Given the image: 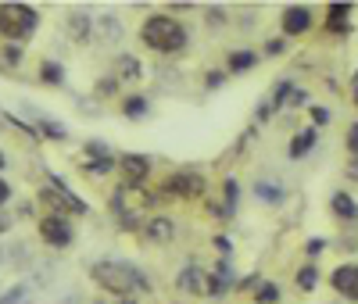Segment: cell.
<instances>
[{"label": "cell", "instance_id": "6da1fadb", "mask_svg": "<svg viewBox=\"0 0 358 304\" xmlns=\"http://www.w3.org/2000/svg\"><path fill=\"white\" fill-rule=\"evenodd\" d=\"M140 40L155 54H179V50H187L190 33H187V25L172 15H147L143 25H140Z\"/></svg>", "mask_w": 358, "mask_h": 304}, {"label": "cell", "instance_id": "7a4b0ae2", "mask_svg": "<svg viewBox=\"0 0 358 304\" xmlns=\"http://www.w3.org/2000/svg\"><path fill=\"white\" fill-rule=\"evenodd\" d=\"M90 276H94L97 287H104L115 297H129L133 290H151V283L140 276V268H133L126 261H97L90 268Z\"/></svg>", "mask_w": 358, "mask_h": 304}, {"label": "cell", "instance_id": "3957f363", "mask_svg": "<svg viewBox=\"0 0 358 304\" xmlns=\"http://www.w3.org/2000/svg\"><path fill=\"white\" fill-rule=\"evenodd\" d=\"M40 25V11L29 4H0V36L4 40H29Z\"/></svg>", "mask_w": 358, "mask_h": 304}, {"label": "cell", "instance_id": "277c9868", "mask_svg": "<svg viewBox=\"0 0 358 304\" xmlns=\"http://www.w3.org/2000/svg\"><path fill=\"white\" fill-rule=\"evenodd\" d=\"M43 201L50 204V211L54 215H86V201L83 197H76L62 179H50V187L43 190Z\"/></svg>", "mask_w": 358, "mask_h": 304}, {"label": "cell", "instance_id": "5b68a950", "mask_svg": "<svg viewBox=\"0 0 358 304\" xmlns=\"http://www.w3.org/2000/svg\"><path fill=\"white\" fill-rule=\"evenodd\" d=\"M40 240L47 243V247H72V240H76V229L65 215H54V211H47V215L40 219Z\"/></svg>", "mask_w": 358, "mask_h": 304}, {"label": "cell", "instance_id": "8992f818", "mask_svg": "<svg viewBox=\"0 0 358 304\" xmlns=\"http://www.w3.org/2000/svg\"><path fill=\"white\" fill-rule=\"evenodd\" d=\"M162 190H165V197H201L204 194V175L194 172V168H179L162 182Z\"/></svg>", "mask_w": 358, "mask_h": 304}, {"label": "cell", "instance_id": "52a82bcc", "mask_svg": "<svg viewBox=\"0 0 358 304\" xmlns=\"http://www.w3.org/2000/svg\"><path fill=\"white\" fill-rule=\"evenodd\" d=\"M118 172L126 179V190H136V187H143V179L151 175V158L147 154H122L118 158Z\"/></svg>", "mask_w": 358, "mask_h": 304}, {"label": "cell", "instance_id": "ba28073f", "mask_svg": "<svg viewBox=\"0 0 358 304\" xmlns=\"http://www.w3.org/2000/svg\"><path fill=\"white\" fill-rule=\"evenodd\" d=\"M312 11L305 8V4H290V8H283V15H280V29H283V36H305L308 29H312Z\"/></svg>", "mask_w": 358, "mask_h": 304}, {"label": "cell", "instance_id": "9c48e42d", "mask_svg": "<svg viewBox=\"0 0 358 304\" xmlns=\"http://www.w3.org/2000/svg\"><path fill=\"white\" fill-rule=\"evenodd\" d=\"M330 287H334L341 297H348V301L358 304V261H351V265H337V268L330 272Z\"/></svg>", "mask_w": 358, "mask_h": 304}, {"label": "cell", "instance_id": "30bf717a", "mask_svg": "<svg viewBox=\"0 0 358 304\" xmlns=\"http://www.w3.org/2000/svg\"><path fill=\"white\" fill-rule=\"evenodd\" d=\"M176 287L183 290V294L201 297V294H208V272H204L201 265H187V268L176 276Z\"/></svg>", "mask_w": 358, "mask_h": 304}, {"label": "cell", "instance_id": "8fae6325", "mask_svg": "<svg viewBox=\"0 0 358 304\" xmlns=\"http://www.w3.org/2000/svg\"><path fill=\"white\" fill-rule=\"evenodd\" d=\"M172 236H176V222L169 219V215H151L143 222V240H151V243H172Z\"/></svg>", "mask_w": 358, "mask_h": 304}, {"label": "cell", "instance_id": "7c38bea8", "mask_svg": "<svg viewBox=\"0 0 358 304\" xmlns=\"http://www.w3.org/2000/svg\"><path fill=\"white\" fill-rule=\"evenodd\" d=\"M229 287H233V268H229V261H219L215 272L208 276V297H222Z\"/></svg>", "mask_w": 358, "mask_h": 304}, {"label": "cell", "instance_id": "4fadbf2b", "mask_svg": "<svg viewBox=\"0 0 358 304\" xmlns=\"http://www.w3.org/2000/svg\"><path fill=\"white\" fill-rule=\"evenodd\" d=\"M330 211H334L341 222H355V219H358V204H355V197H351L348 190H337V194L330 197Z\"/></svg>", "mask_w": 358, "mask_h": 304}, {"label": "cell", "instance_id": "5bb4252c", "mask_svg": "<svg viewBox=\"0 0 358 304\" xmlns=\"http://www.w3.org/2000/svg\"><path fill=\"white\" fill-rule=\"evenodd\" d=\"M255 197H258L262 204H273V208H276V204L287 201V190L280 187L276 179H258V182H255Z\"/></svg>", "mask_w": 358, "mask_h": 304}, {"label": "cell", "instance_id": "9a60e30c", "mask_svg": "<svg viewBox=\"0 0 358 304\" xmlns=\"http://www.w3.org/2000/svg\"><path fill=\"white\" fill-rule=\"evenodd\" d=\"M255 65H258V54H255V50H248V47L229 50V57H226L229 75H241V72H248V68H255Z\"/></svg>", "mask_w": 358, "mask_h": 304}, {"label": "cell", "instance_id": "2e32d148", "mask_svg": "<svg viewBox=\"0 0 358 304\" xmlns=\"http://www.w3.org/2000/svg\"><path fill=\"white\" fill-rule=\"evenodd\" d=\"M315 136H319V133H315V126H312V129H301V133H297V136L290 140V147H287V154H290L294 161H301V158L308 154V150L315 147Z\"/></svg>", "mask_w": 358, "mask_h": 304}, {"label": "cell", "instance_id": "e0dca14e", "mask_svg": "<svg viewBox=\"0 0 358 304\" xmlns=\"http://www.w3.org/2000/svg\"><path fill=\"white\" fill-rule=\"evenodd\" d=\"M348 15H351V4H330L326 8V29L330 33H348Z\"/></svg>", "mask_w": 358, "mask_h": 304}, {"label": "cell", "instance_id": "ac0fdd59", "mask_svg": "<svg viewBox=\"0 0 358 304\" xmlns=\"http://www.w3.org/2000/svg\"><path fill=\"white\" fill-rule=\"evenodd\" d=\"M115 75L126 79V82H136L143 75V68H140V61L133 54H122V57H115Z\"/></svg>", "mask_w": 358, "mask_h": 304}, {"label": "cell", "instance_id": "d6986e66", "mask_svg": "<svg viewBox=\"0 0 358 304\" xmlns=\"http://www.w3.org/2000/svg\"><path fill=\"white\" fill-rule=\"evenodd\" d=\"M122 115H126L129 122H140V118H147V115H151V101H147V97H140V94H133V97H126V104H122Z\"/></svg>", "mask_w": 358, "mask_h": 304}, {"label": "cell", "instance_id": "ffe728a7", "mask_svg": "<svg viewBox=\"0 0 358 304\" xmlns=\"http://www.w3.org/2000/svg\"><path fill=\"white\" fill-rule=\"evenodd\" d=\"M319 280H322V272H319V265H305V268H297V290L301 294H312L315 287H319Z\"/></svg>", "mask_w": 358, "mask_h": 304}, {"label": "cell", "instance_id": "44dd1931", "mask_svg": "<svg viewBox=\"0 0 358 304\" xmlns=\"http://www.w3.org/2000/svg\"><path fill=\"white\" fill-rule=\"evenodd\" d=\"M40 79L47 86H65V65H62V61H43V65H40Z\"/></svg>", "mask_w": 358, "mask_h": 304}, {"label": "cell", "instance_id": "7402d4cb", "mask_svg": "<svg viewBox=\"0 0 358 304\" xmlns=\"http://www.w3.org/2000/svg\"><path fill=\"white\" fill-rule=\"evenodd\" d=\"M115 168H118V158H86L83 161V172H90V175H108Z\"/></svg>", "mask_w": 358, "mask_h": 304}, {"label": "cell", "instance_id": "603a6c76", "mask_svg": "<svg viewBox=\"0 0 358 304\" xmlns=\"http://www.w3.org/2000/svg\"><path fill=\"white\" fill-rule=\"evenodd\" d=\"M36 129H40L47 140H57V143L69 140V129L62 126V122H54V118H40V122H36Z\"/></svg>", "mask_w": 358, "mask_h": 304}, {"label": "cell", "instance_id": "cb8c5ba5", "mask_svg": "<svg viewBox=\"0 0 358 304\" xmlns=\"http://www.w3.org/2000/svg\"><path fill=\"white\" fill-rule=\"evenodd\" d=\"M29 297H33V290H29L25 283H15V287H8L4 294H0V304H29Z\"/></svg>", "mask_w": 358, "mask_h": 304}, {"label": "cell", "instance_id": "d4e9b609", "mask_svg": "<svg viewBox=\"0 0 358 304\" xmlns=\"http://www.w3.org/2000/svg\"><path fill=\"white\" fill-rule=\"evenodd\" d=\"M69 33H72V40H86L90 36V18H83V15H69Z\"/></svg>", "mask_w": 358, "mask_h": 304}, {"label": "cell", "instance_id": "484cf974", "mask_svg": "<svg viewBox=\"0 0 358 304\" xmlns=\"http://www.w3.org/2000/svg\"><path fill=\"white\" fill-rule=\"evenodd\" d=\"M294 89H297V86H294L290 79H283V82L273 89V108H287V101L294 97Z\"/></svg>", "mask_w": 358, "mask_h": 304}, {"label": "cell", "instance_id": "4316f807", "mask_svg": "<svg viewBox=\"0 0 358 304\" xmlns=\"http://www.w3.org/2000/svg\"><path fill=\"white\" fill-rule=\"evenodd\" d=\"M83 158H115V150H111V147H104L101 140H86Z\"/></svg>", "mask_w": 358, "mask_h": 304}, {"label": "cell", "instance_id": "83f0119b", "mask_svg": "<svg viewBox=\"0 0 358 304\" xmlns=\"http://www.w3.org/2000/svg\"><path fill=\"white\" fill-rule=\"evenodd\" d=\"M276 301H280V290H276L273 283H262V287H258L255 304H276Z\"/></svg>", "mask_w": 358, "mask_h": 304}, {"label": "cell", "instance_id": "f1b7e54d", "mask_svg": "<svg viewBox=\"0 0 358 304\" xmlns=\"http://www.w3.org/2000/svg\"><path fill=\"white\" fill-rule=\"evenodd\" d=\"M236 190H241V187H236V179H226V182H222V197H226V211H233V208H236Z\"/></svg>", "mask_w": 358, "mask_h": 304}, {"label": "cell", "instance_id": "f546056e", "mask_svg": "<svg viewBox=\"0 0 358 304\" xmlns=\"http://www.w3.org/2000/svg\"><path fill=\"white\" fill-rule=\"evenodd\" d=\"M97 94H101V97H111V94H118V79H115V75L101 79V82H97Z\"/></svg>", "mask_w": 358, "mask_h": 304}, {"label": "cell", "instance_id": "4dcf8cb0", "mask_svg": "<svg viewBox=\"0 0 358 304\" xmlns=\"http://www.w3.org/2000/svg\"><path fill=\"white\" fill-rule=\"evenodd\" d=\"M305 251H308V258H319V254L326 251V240H322V236H312V240L305 243Z\"/></svg>", "mask_w": 358, "mask_h": 304}, {"label": "cell", "instance_id": "1f68e13d", "mask_svg": "<svg viewBox=\"0 0 358 304\" xmlns=\"http://www.w3.org/2000/svg\"><path fill=\"white\" fill-rule=\"evenodd\" d=\"M308 115H312V126H326V122H330V111L326 108H312Z\"/></svg>", "mask_w": 358, "mask_h": 304}, {"label": "cell", "instance_id": "d6a6232c", "mask_svg": "<svg viewBox=\"0 0 358 304\" xmlns=\"http://www.w3.org/2000/svg\"><path fill=\"white\" fill-rule=\"evenodd\" d=\"M283 50H287V40H268L265 43V54H273V57H280Z\"/></svg>", "mask_w": 358, "mask_h": 304}, {"label": "cell", "instance_id": "836d02e7", "mask_svg": "<svg viewBox=\"0 0 358 304\" xmlns=\"http://www.w3.org/2000/svg\"><path fill=\"white\" fill-rule=\"evenodd\" d=\"M301 104H308V94L305 89H294V97L287 101V108H301Z\"/></svg>", "mask_w": 358, "mask_h": 304}, {"label": "cell", "instance_id": "e575fe53", "mask_svg": "<svg viewBox=\"0 0 358 304\" xmlns=\"http://www.w3.org/2000/svg\"><path fill=\"white\" fill-rule=\"evenodd\" d=\"M348 150H351V154H358V122L348 129Z\"/></svg>", "mask_w": 358, "mask_h": 304}, {"label": "cell", "instance_id": "d590c367", "mask_svg": "<svg viewBox=\"0 0 358 304\" xmlns=\"http://www.w3.org/2000/svg\"><path fill=\"white\" fill-rule=\"evenodd\" d=\"M11 226H15V219L8 215V211H4V208H0V236H4V233H8Z\"/></svg>", "mask_w": 358, "mask_h": 304}, {"label": "cell", "instance_id": "8d00e7d4", "mask_svg": "<svg viewBox=\"0 0 358 304\" xmlns=\"http://www.w3.org/2000/svg\"><path fill=\"white\" fill-rule=\"evenodd\" d=\"M11 201V182H4V179H0V208H4Z\"/></svg>", "mask_w": 358, "mask_h": 304}, {"label": "cell", "instance_id": "74e56055", "mask_svg": "<svg viewBox=\"0 0 358 304\" xmlns=\"http://www.w3.org/2000/svg\"><path fill=\"white\" fill-rule=\"evenodd\" d=\"M222 82H226V72H208V86H212V89L222 86Z\"/></svg>", "mask_w": 358, "mask_h": 304}, {"label": "cell", "instance_id": "f35d334b", "mask_svg": "<svg viewBox=\"0 0 358 304\" xmlns=\"http://www.w3.org/2000/svg\"><path fill=\"white\" fill-rule=\"evenodd\" d=\"M215 247H219V254H229V251H233V243H229L226 236H215Z\"/></svg>", "mask_w": 358, "mask_h": 304}, {"label": "cell", "instance_id": "ab89813d", "mask_svg": "<svg viewBox=\"0 0 358 304\" xmlns=\"http://www.w3.org/2000/svg\"><path fill=\"white\" fill-rule=\"evenodd\" d=\"M208 15H212V18H208V22H212V25H222L226 18H222V11L219 8H208Z\"/></svg>", "mask_w": 358, "mask_h": 304}, {"label": "cell", "instance_id": "60d3db41", "mask_svg": "<svg viewBox=\"0 0 358 304\" xmlns=\"http://www.w3.org/2000/svg\"><path fill=\"white\" fill-rule=\"evenodd\" d=\"M8 165V158H4V150H0V168H4Z\"/></svg>", "mask_w": 358, "mask_h": 304}, {"label": "cell", "instance_id": "b9f144b4", "mask_svg": "<svg viewBox=\"0 0 358 304\" xmlns=\"http://www.w3.org/2000/svg\"><path fill=\"white\" fill-rule=\"evenodd\" d=\"M0 265H4V247H0Z\"/></svg>", "mask_w": 358, "mask_h": 304}, {"label": "cell", "instance_id": "7bdbcfd3", "mask_svg": "<svg viewBox=\"0 0 358 304\" xmlns=\"http://www.w3.org/2000/svg\"><path fill=\"white\" fill-rule=\"evenodd\" d=\"M355 101H358V86H355Z\"/></svg>", "mask_w": 358, "mask_h": 304}]
</instances>
